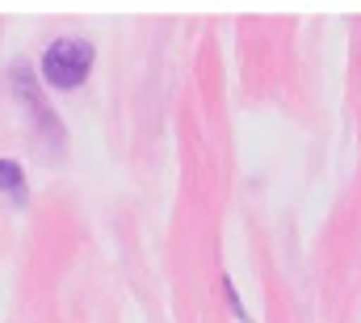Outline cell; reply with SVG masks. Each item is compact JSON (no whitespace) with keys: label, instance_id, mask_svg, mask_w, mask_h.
<instances>
[{"label":"cell","instance_id":"6da1fadb","mask_svg":"<svg viewBox=\"0 0 361 323\" xmlns=\"http://www.w3.org/2000/svg\"><path fill=\"white\" fill-rule=\"evenodd\" d=\"M89 68H92V47L85 38H59L42 55V76L55 88H80L89 80Z\"/></svg>","mask_w":361,"mask_h":323},{"label":"cell","instance_id":"7a4b0ae2","mask_svg":"<svg viewBox=\"0 0 361 323\" xmlns=\"http://www.w3.org/2000/svg\"><path fill=\"white\" fill-rule=\"evenodd\" d=\"M0 189H8L13 197H21V168L13 160H0Z\"/></svg>","mask_w":361,"mask_h":323}]
</instances>
